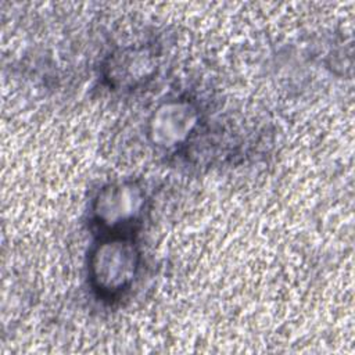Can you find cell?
Segmentation results:
<instances>
[{"label": "cell", "mask_w": 355, "mask_h": 355, "mask_svg": "<svg viewBox=\"0 0 355 355\" xmlns=\"http://www.w3.org/2000/svg\"><path fill=\"white\" fill-rule=\"evenodd\" d=\"M139 251L126 237H114L96 247L90 258V277L94 287L107 295L122 293L136 277Z\"/></svg>", "instance_id": "cell-1"}, {"label": "cell", "mask_w": 355, "mask_h": 355, "mask_svg": "<svg viewBox=\"0 0 355 355\" xmlns=\"http://www.w3.org/2000/svg\"><path fill=\"white\" fill-rule=\"evenodd\" d=\"M143 205V194L133 183L111 184L103 189L96 200L94 212L108 227H116L135 220Z\"/></svg>", "instance_id": "cell-2"}, {"label": "cell", "mask_w": 355, "mask_h": 355, "mask_svg": "<svg viewBox=\"0 0 355 355\" xmlns=\"http://www.w3.org/2000/svg\"><path fill=\"white\" fill-rule=\"evenodd\" d=\"M197 123V114L186 101H169L153 115L150 135L159 147H173L186 140Z\"/></svg>", "instance_id": "cell-3"}]
</instances>
